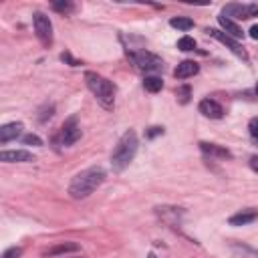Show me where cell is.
Here are the masks:
<instances>
[{
    "instance_id": "cell-22",
    "label": "cell",
    "mask_w": 258,
    "mask_h": 258,
    "mask_svg": "<svg viewBox=\"0 0 258 258\" xmlns=\"http://www.w3.org/2000/svg\"><path fill=\"white\" fill-rule=\"evenodd\" d=\"M175 95H177V99H179V103H187L189 101V95H191V89L187 87V85H183V87H177V91H175Z\"/></svg>"
},
{
    "instance_id": "cell-26",
    "label": "cell",
    "mask_w": 258,
    "mask_h": 258,
    "mask_svg": "<svg viewBox=\"0 0 258 258\" xmlns=\"http://www.w3.org/2000/svg\"><path fill=\"white\" fill-rule=\"evenodd\" d=\"M60 58H62L64 62H69L71 67H79V64H81L77 58H73V56H71V52H62V54H60Z\"/></svg>"
},
{
    "instance_id": "cell-5",
    "label": "cell",
    "mask_w": 258,
    "mask_h": 258,
    "mask_svg": "<svg viewBox=\"0 0 258 258\" xmlns=\"http://www.w3.org/2000/svg\"><path fill=\"white\" fill-rule=\"evenodd\" d=\"M32 20H34V32H36L40 44L48 48L52 44V22H50V18L44 16L42 12H36L32 16Z\"/></svg>"
},
{
    "instance_id": "cell-12",
    "label": "cell",
    "mask_w": 258,
    "mask_h": 258,
    "mask_svg": "<svg viewBox=\"0 0 258 258\" xmlns=\"http://www.w3.org/2000/svg\"><path fill=\"white\" fill-rule=\"evenodd\" d=\"M230 252L234 258H258V250L244 242H230Z\"/></svg>"
},
{
    "instance_id": "cell-1",
    "label": "cell",
    "mask_w": 258,
    "mask_h": 258,
    "mask_svg": "<svg viewBox=\"0 0 258 258\" xmlns=\"http://www.w3.org/2000/svg\"><path fill=\"white\" fill-rule=\"evenodd\" d=\"M105 177H107V173H105V169L99 167V165H93V167L83 169L81 173H77V175L73 177V181H71V185H69L71 198H73V200H85V198H89V196L105 181Z\"/></svg>"
},
{
    "instance_id": "cell-4",
    "label": "cell",
    "mask_w": 258,
    "mask_h": 258,
    "mask_svg": "<svg viewBox=\"0 0 258 258\" xmlns=\"http://www.w3.org/2000/svg\"><path fill=\"white\" fill-rule=\"evenodd\" d=\"M129 56L137 64V69H141V71H163V60L145 48L143 50H131Z\"/></svg>"
},
{
    "instance_id": "cell-13",
    "label": "cell",
    "mask_w": 258,
    "mask_h": 258,
    "mask_svg": "<svg viewBox=\"0 0 258 258\" xmlns=\"http://www.w3.org/2000/svg\"><path fill=\"white\" fill-rule=\"evenodd\" d=\"M200 149H202L206 155H210V157H220V159H230V157H232V153H230L226 147H220V145H216V143L200 141Z\"/></svg>"
},
{
    "instance_id": "cell-2",
    "label": "cell",
    "mask_w": 258,
    "mask_h": 258,
    "mask_svg": "<svg viewBox=\"0 0 258 258\" xmlns=\"http://www.w3.org/2000/svg\"><path fill=\"white\" fill-rule=\"evenodd\" d=\"M137 145L139 143H137L135 131L133 129H127L121 135V139L117 141V145L113 149V155H111V165H113L115 171H123L133 161V157L137 153Z\"/></svg>"
},
{
    "instance_id": "cell-3",
    "label": "cell",
    "mask_w": 258,
    "mask_h": 258,
    "mask_svg": "<svg viewBox=\"0 0 258 258\" xmlns=\"http://www.w3.org/2000/svg\"><path fill=\"white\" fill-rule=\"evenodd\" d=\"M85 81H87V87L91 89V93L95 95V99L101 103V107L113 109V105H115V87H113V83L109 79L93 73V71L85 73Z\"/></svg>"
},
{
    "instance_id": "cell-14",
    "label": "cell",
    "mask_w": 258,
    "mask_h": 258,
    "mask_svg": "<svg viewBox=\"0 0 258 258\" xmlns=\"http://www.w3.org/2000/svg\"><path fill=\"white\" fill-rule=\"evenodd\" d=\"M218 22H220V26L226 30V34L228 36H232V38H242L244 36V30L232 20V18H228V16H224V14H220L218 16Z\"/></svg>"
},
{
    "instance_id": "cell-25",
    "label": "cell",
    "mask_w": 258,
    "mask_h": 258,
    "mask_svg": "<svg viewBox=\"0 0 258 258\" xmlns=\"http://www.w3.org/2000/svg\"><path fill=\"white\" fill-rule=\"evenodd\" d=\"M248 129H250V135H252V137H254V139L258 141V117L250 121V125H248Z\"/></svg>"
},
{
    "instance_id": "cell-19",
    "label": "cell",
    "mask_w": 258,
    "mask_h": 258,
    "mask_svg": "<svg viewBox=\"0 0 258 258\" xmlns=\"http://www.w3.org/2000/svg\"><path fill=\"white\" fill-rule=\"evenodd\" d=\"M169 24H171L173 28H177V30H189V28L194 26V20L187 18V16H175V18L169 20Z\"/></svg>"
},
{
    "instance_id": "cell-29",
    "label": "cell",
    "mask_w": 258,
    "mask_h": 258,
    "mask_svg": "<svg viewBox=\"0 0 258 258\" xmlns=\"http://www.w3.org/2000/svg\"><path fill=\"white\" fill-rule=\"evenodd\" d=\"M250 36H252L254 40H258V24H254V26L250 28Z\"/></svg>"
},
{
    "instance_id": "cell-20",
    "label": "cell",
    "mask_w": 258,
    "mask_h": 258,
    "mask_svg": "<svg viewBox=\"0 0 258 258\" xmlns=\"http://www.w3.org/2000/svg\"><path fill=\"white\" fill-rule=\"evenodd\" d=\"M177 48H179V50L189 52V50H194V48H196V40H194L191 36H181V38L177 40Z\"/></svg>"
},
{
    "instance_id": "cell-31",
    "label": "cell",
    "mask_w": 258,
    "mask_h": 258,
    "mask_svg": "<svg viewBox=\"0 0 258 258\" xmlns=\"http://www.w3.org/2000/svg\"><path fill=\"white\" fill-rule=\"evenodd\" d=\"M256 93H258V83H256Z\"/></svg>"
},
{
    "instance_id": "cell-9",
    "label": "cell",
    "mask_w": 258,
    "mask_h": 258,
    "mask_svg": "<svg viewBox=\"0 0 258 258\" xmlns=\"http://www.w3.org/2000/svg\"><path fill=\"white\" fill-rule=\"evenodd\" d=\"M198 109H200V113L204 117H210V119H220L224 115L222 105L218 101H214V99H202L200 105H198Z\"/></svg>"
},
{
    "instance_id": "cell-7",
    "label": "cell",
    "mask_w": 258,
    "mask_h": 258,
    "mask_svg": "<svg viewBox=\"0 0 258 258\" xmlns=\"http://www.w3.org/2000/svg\"><path fill=\"white\" fill-rule=\"evenodd\" d=\"M79 139H81V127L77 123V117H71V119L64 121V125L60 129V135H58V141L62 145H73Z\"/></svg>"
},
{
    "instance_id": "cell-10",
    "label": "cell",
    "mask_w": 258,
    "mask_h": 258,
    "mask_svg": "<svg viewBox=\"0 0 258 258\" xmlns=\"http://www.w3.org/2000/svg\"><path fill=\"white\" fill-rule=\"evenodd\" d=\"M0 159L6 163H26V161H34V155L24 149H12V151H2Z\"/></svg>"
},
{
    "instance_id": "cell-23",
    "label": "cell",
    "mask_w": 258,
    "mask_h": 258,
    "mask_svg": "<svg viewBox=\"0 0 258 258\" xmlns=\"http://www.w3.org/2000/svg\"><path fill=\"white\" fill-rule=\"evenodd\" d=\"M22 141H24L26 145H36V147H38V145H42V139H40L38 135H34V133L24 135V137H22Z\"/></svg>"
},
{
    "instance_id": "cell-6",
    "label": "cell",
    "mask_w": 258,
    "mask_h": 258,
    "mask_svg": "<svg viewBox=\"0 0 258 258\" xmlns=\"http://www.w3.org/2000/svg\"><path fill=\"white\" fill-rule=\"evenodd\" d=\"M224 16H232V18H238V20H246V18H252L258 14V4H240V2H232V4H226L224 10H222Z\"/></svg>"
},
{
    "instance_id": "cell-24",
    "label": "cell",
    "mask_w": 258,
    "mask_h": 258,
    "mask_svg": "<svg viewBox=\"0 0 258 258\" xmlns=\"http://www.w3.org/2000/svg\"><path fill=\"white\" fill-rule=\"evenodd\" d=\"M20 256H22V248H18V246L8 248V250L2 254V258H20Z\"/></svg>"
},
{
    "instance_id": "cell-30",
    "label": "cell",
    "mask_w": 258,
    "mask_h": 258,
    "mask_svg": "<svg viewBox=\"0 0 258 258\" xmlns=\"http://www.w3.org/2000/svg\"><path fill=\"white\" fill-rule=\"evenodd\" d=\"M147 258H157V256H155L153 252H149V254H147Z\"/></svg>"
},
{
    "instance_id": "cell-8",
    "label": "cell",
    "mask_w": 258,
    "mask_h": 258,
    "mask_svg": "<svg viewBox=\"0 0 258 258\" xmlns=\"http://www.w3.org/2000/svg\"><path fill=\"white\" fill-rule=\"evenodd\" d=\"M206 32H208L210 36H214L216 40H220L222 44H226V46H228V48H230V50H232L236 56H240L242 60H248L246 50H244V48H242V46H240V44H238V42H236L232 36H228V34H224V32H220V30H216V28H208Z\"/></svg>"
},
{
    "instance_id": "cell-16",
    "label": "cell",
    "mask_w": 258,
    "mask_h": 258,
    "mask_svg": "<svg viewBox=\"0 0 258 258\" xmlns=\"http://www.w3.org/2000/svg\"><path fill=\"white\" fill-rule=\"evenodd\" d=\"M22 133V123H8L0 129V143H8L10 139H16Z\"/></svg>"
},
{
    "instance_id": "cell-28",
    "label": "cell",
    "mask_w": 258,
    "mask_h": 258,
    "mask_svg": "<svg viewBox=\"0 0 258 258\" xmlns=\"http://www.w3.org/2000/svg\"><path fill=\"white\" fill-rule=\"evenodd\" d=\"M250 167L258 173V155H252V157H250Z\"/></svg>"
},
{
    "instance_id": "cell-15",
    "label": "cell",
    "mask_w": 258,
    "mask_h": 258,
    "mask_svg": "<svg viewBox=\"0 0 258 258\" xmlns=\"http://www.w3.org/2000/svg\"><path fill=\"white\" fill-rule=\"evenodd\" d=\"M198 71H200V67H198L196 60H181V62L175 67L173 75H175L177 79H187V77L198 75Z\"/></svg>"
},
{
    "instance_id": "cell-17",
    "label": "cell",
    "mask_w": 258,
    "mask_h": 258,
    "mask_svg": "<svg viewBox=\"0 0 258 258\" xmlns=\"http://www.w3.org/2000/svg\"><path fill=\"white\" fill-rule=\"evenodd\" d=\"M79 244H75V242H62V244H58V246H52V248H48V250H44L42 252V256H56V254H67V252H79Z\"/></svg>"
},
{
    "instance_id": "cell-18",
    "label": "cell",
    "mask_w": 258,
    "mask_h": 258,
    "mask_svg": "<svg viewBox=\"0 0 258 258\" xmlns=\"http://www.w3.org/2000/svg\"><path fill=\"white\" fill-rule=\"evenodd\" d=\"M143 87H145V91H149V93H157V91L163 89V81H161L159 77H155V75H149V77L143 79Z\"/></svg>"
},
{
    "instance_id": "cell-21",
    "label": "cell",
    "mask_w": 258,
    "mask_h": 258,
    "mask_svg": "<svg viewBox=\"0 0 258 258\" xmlns=\"http://www.w3.org/2000/svg\"><path fill=\"white\" fill-rule=\"evenodd\" d=\"M52 10H56L60 14H71L75 10V4L73 2H52Z\"/></svg>"
},
{
    "instance_id": "cell-27",
    "label": "cell",
    "mask_w": 258,
    "mask_h": 258,
    "mask_svg": "<svg viewBox=\"0 0 258 258\" xmlns=\"http://www.w3.org/2000/svg\"><path fill=\"white\" fill-rule=\"evenodd\" d=\"M161 133H163V127H149L147 137L151 139V137H157V135H161Z\"/></svg>"
},
{
    "instance_id": "cell-11",
    "label": "cell",
    "mask_w": 258,
    "mask_h": 258,
    "mask_svg": "<svg viewBox=\"0 0 258 258\" xmlns=\"http://www.w3.org/2000/svg\"><path fill=\"white\" fill-rule=\"evenodd\" d=\"M256 218H258V210L256 208H246V210H240L234 216H230L228 222H230V226H246V224H252Z\"/></svg>"
}]
</instances>
